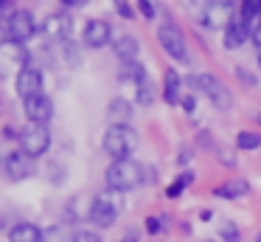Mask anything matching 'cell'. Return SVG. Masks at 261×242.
I'll use <instances>...</instances> for the list:
<instances>
[{
    "label": "cell",
    "mask_w": 261,
    "mask_h": 242,
    "mask_svg": "<svg viewBox=\"0 0 261 242\" xmlns=\"http://www.w3.org/2000/svg\"><path fill=\"white\" fill-rule=\"evenodd\" d=\"M115 31L113 26H110L107 20H98V17H93V20L85 23V28H82V42H85V48H107V45L115 42Z\"/></svg>",
    "instance_id": "cell-8"
},
{
    "label": "cell",
    "mask_w": 261,
    "mask_h": 242,
    "mask_svg": "<svg viewBox=\"0 0 261 242\" xmlns=\"http://www.w3.org/2000/svg\"><path fill=\"white\" fill-rule=\"evenodd\" d=\"M247 39H250V28H247V23L242 20V17H233L230 23H227V28H225V48L227 51H236V48H242V45H247Z\"/></svg>",
    "instance_id": "cell-14"
},
{
    "label": "cell",
    "mask_w": 261,
    "mask_h": 242,
    "mask_svg": "<svg viewBox=\"0 0 261 242\" xmlns=\"http://www.w3.org/2000/svg\"><path fill=\"white\" fill-rule=\"evenodd\" d=\"M135 101L141 107H146V104H152V101H154V82H152V79H143V82L135 87Z\"/></svg>",
    "instance_id": "cell-26"
},
{
    "label": "cell",
    "mask_w": 261,
    "mask_h": 242,
    "mask_svg": "<svg viewBox=\"0 0 261 242\" xmlns=\"http://www.w3.org/2000/svg\"><path fill=\"white\" fill-rule=\"evenodd\" d=\"M255 121H258V124H261V113H258V116H255Z\"/></svg>",
    "instance_id": "cell-42"
},
{
    "label": "cell",
    "mask_w": 261,
    "mask_h": 242,
    "mask_svg": "<svg viewBox=\"0 0 261 242\" xmlns=\"http://www.w3.org/2000/svg\"><path fill=\"white\" fill-rule=\"evenodd\" d=\"M261 14V0H242V9H239V17H242L244 23L253 20V17Z\"/></svg>",
    "instance_id": "cell-29"
},
{
    "label": "cell",
    "mask_w": 261,
    "mask_h": 242,
    "mask_svg": "<svg viewBox=\"0 0 261 242\" xmlns=\"http://www.w3.org/2000/svg\"><path fill=\"white\" fill-rule=\"evenodd\" d=\"M23 113L31 124H48L54 118V99L48 93H37L23 99Z\"/></svg>",
    "instance_id": "cell-12"
},
{
    "label": "cell",
    "mask_w": 261,
    "mask_h": 242,
    "mask_svg": "<svg viewBox=\"0 0 261 242\" xmlns=\"http://www.w3.org/2000/svg\"><path fill=\"white\" fill-rule=\"evenodd\" d=\"M163 101L166 104H180L182 101V79L174 68L163 73Z\"/></svg>",
    "instance_id": "cell-17"
},
{
    "label": "cell",
    "mask_w": 261,
    "mask_h": 242,
    "mask_svg": "<svg viewBox=\"0 0 261 242\" xmlns=\"http://www.w3.org/2000/svg\"><path fill=\"white\" fill-rule=\"evenodd\" d=\"M3 56H6V62H14L20 68L31 65V54L23 42H9V39H3Z\"/></svg>",
    "instance_id": "cell-21"
},
{
    "label": "cell",
    "mask_w": 261,
    "mask_h": 242,
    "mask_svg": "<svg viewBox=\"0 0 261 242\" xmlns=\"http://www.w3.org/2000/svg\"><path fill=\"white\" fill-rule=\"evenodd\" d=\"M239 225L233 223V219H222L219 223V239L222 242H239Z\"/></svg>",
    "instance_id": "cell-28"
},
{
    "label": "cell",
    "mask_w": 261,
    "mask_h": 242,
    "mask_svg": "<svg viewBox=\"0 0 261 242\" xmlns=\"http://www.w3.org/2000/svg\"><path fill=\"white\" fill-rule=\"evenodd\" d=\"M76 242H104V239L98 234V228H82L76 231Z\"/></svg>",
    "instance_id": "cell-33"
},
{
    "label": "cell",
    "mask_w": 261,
    "mask_h": 242,
    "mask_svg": "<svg viewBox=\"0 0 261 242\" xmlns=\"http://www.w3.org/2000/svg\"><path fill=\"white\" fill-rule=\"evenodd\" d=\"M20 149L25 155H31L34 161L45 155L51 149V129H48V124H31V127H25L20 133Z\"/></svg>",
    "instance_id": "cell-7"
},
{
    "label": "cell",
    "mask_w": 261,
    "mask_h": 242,
    "mask_svg": "<svg viewBox=\"0 0 261 242\" xmlns=\"http://www.w3.org/2000/svg\"><path fill=\"white\" fill-rule=\"evenodd\" d=\"M59 3H62L65 9H82V6H87L90 0H59Z\"/></svg>",
    "instance_id": "cell-37"
},
{
    "label": "cell",
    "mask_w": 261,
    "mask_h": 242,
    "mask_svg": "<svg viewBox=\"0 0 261 242\" xmlns=\"http://www.w3.org/2000/svg\"><path fill=\"white\" fill-rule=\"evenodd\" d=\"M180 104H182V110H186V113H194V96H182Z\"/></svg>",
    "instance_id": "cell-39"
},
{
    "label": "cell",
    "mask_w": 261,
    "mask_h": 242,
    "mask_svg": "<svg viewBox=\"0 0 261 242\" xmlns=\"http://www.w3.org/2000/svg\"><path fill=\"white\" fill-rule=\"evenodd\" d=\"M113 54L118 56L121 62H135L138 54H141V39L135 34H124L113 42Z\"/></svg>",
    "instance_id": "cell-15"
},
{
    "label": "cell",
    "mask_w": 261,
    "mask_h": 242,
    "mask_svg": "<svg viewBox=\"0 0 261 242\" xmlns=\"http://www.w3.org/2000/svg\"><path fill=\"white\" fill-rule=\"evenodd\" d=\"M40 34L51 42H68L73 34V17L70 14H48L40 26Z\"/></svg>",
    "instance_id": "cell-11"
},
{
    "label": "cell",
    "mask_w": 261,
    "mask_h": 242,
    "mask_svg": "<svg viewBox=\"0 0 261 242\" xmlns=\"http://www.w3.org/2000/svg\"><path fill=\"white\" fill-rule=\"evenodd\" d=\"M258 68H261V48H258Z\"/></svg>",
    "instance_id": "cell-41"
},
{
    "label": "cell",
    "mask_w": 261,
    "mask_h": 242,
    "mask_svg": "<svg viewBox=\"0 0 261 242\" xmlns=\"http://www.w3.org/2000/svg\"><path fill=\"white\" fill-rule=\"evenodd\" d=\"M115 11H118V17H124V20H135V11H132V6L126 3V0H113Z\"/></svg>",
    "instance_id": "cell-34"
},
{
    "label": "cell",
    "mask_w": 261,
    "mask_h": 242,
    "mask_svg": "<svg viewBox=\"0 0 261 242\" xmlns=\"http://www.w3.org/2000/svg\"><path fill=\"white\" fill-rule=\"evenodd\" d=\"M255 242H261V234H258V236H255Z\"/></svg>",
    "instance_id": "cell-43"
},
{
    "label": "cell",
    "mask_w": 261,
    "mask_h": 242,
    "mask_svg": "<svg viewBox=\"0 0 261 242\" xmlns=\"http://www.w3.org/2000/svg\"><path fill=\"white\" fill-rule=\"evenodd\" d=\"M121 242H138V234H132V231H126V234H124V239H121Z\"/></svg>",
    "instance_id": "cell-40"
},
{
    "label": "cell",
    "mask_w": 261,
    "mask_h": 242,
    "mask_svg": "<svg viewBox=\"0 0 261 242\" xmlns=\"http://www.w3.org/2000/svg\"><path fill=\"white\" fill-rule=\"evenodd\" d=\"M158 42H160V48H163L174 62H180V65H191V54H188L186 34L180 31L177 23L169 20V23H163V26L158 28Z\"/></svg>",
    "instance_id": "cell-5"
},
{
    "label": "cell",
    "mask_w": 261,
    "mask_h": 242,
    "mask_svg": "<svg viewBox=\"0 0 261 242\" xmlns=\"http://www.w3.org/2000/svg\"><path fill=\"white\" fill-rule=\"evenodd\" d=\"M121 82H129V84H141L143 79H149V73H146V68H143V62H121Z\"/></svg>",
    "instance_id": "cell-22"
},
{
    "label": "cell",
    "mask_w": 261,
    "mask_h": 242,
    "mask_svg": "<svg viewBox=\"0 0 261 242\" xmlns=\"http://www.w3.org/2000/svg\"><path fill=\"white\" fill-rule=\"evenodd\" d=\"M191 183H194V172H188V169H186V172L177 174V180L166 189V197H169V200H177V197H182V191H186Z\"/></svg>",
    "instance_id": "cell-24"
},
{
    "label": "cell",
    "mask_w": 261,
    "mask_h": 242,
    "mask_svg": "<svg viewBox=\"0 0 261 242\" xmlns=\"http://www.w3.org/2000/svg\"><path fill=\"white\" fill-rule=\"evenodd\" d=\"M3 31H6V39L9 42H31L34 39V34L40 31V26H37V17L31 9H14L12 14L6 17V26H3Z\"/></svg>",
    "instance_id": "cell-6"
},
{
    "label": "cell",
    "mask_w": 261,
    "mask_h": 242,
    "mask_svg": "<svg viewBox=\"0 0 261 242\" xmlns=\"http://www.w3.org/2000/svg\"><path fill=\"white\" fill-rule=\"evenodd\" d=\"M9 242H42V228H37L34 223H14L9 228Z\"/></svg>",
    "instance_id": "cell-18"
},
{
    "label": "cell",
    "mask_w": 261,
    "mask_h": 242,
    "mask_svg": "<svg viewBox=\"0 0 261 242\" xmlns=\"http://www.w3.org/2000/svg\"><path fill=\"white\" fill-rule=\"evenodd\" d=\"M247 191H250V183H247V180L230 178V180H225L222 186H216L214 194L219 197V200H239V197H247Z\"/></svg>",
    "instance_id": "cell-19"
},
{
    "label": "cell",
    "mask_w": 261,
    "mask_h": 242,
    "mask_svg": "<svg viewBox=\"0 0 261 242\" xmlns=\"http://www.w3.org/2000/svg\"><path fill=\"white\" fill-rule=\"evenodd\" d=\"M230 9H233V0H214V3L202 6V11H199V23H202L205 28H214V31H219V28L225 31L227 23L233 20Z\"/></svg>",
    "instance_id": "cell-9"
},
{
    "label": "cell",
    "mask_w": 261,
    "mask_h": 242,
    "mask_svg": "<svg viewBox=\"0 0 261 242\" xmlns=\"http://www.w3.org/2000/svg\"><path fill=\"white\" fill-rule=\"evenodd\" d=\"M104 180H107V186L115 191H129V189H135V186L146 183V166L132 161V158L110 161L107 172H104Z\"/></svg>",
    "instance_id": "cell-1"
},
{
    "label": "cell",
    "mask_w": 261,
    "mask_h": 242,
    "mask_svg": "<svg viewBox=\"0 0 261 242\" xmlns=\"http://www.w3.org/2000/svg\"><path fill=\"white\" fill-rule=\"evenodd\" d=\"M169 225H171V217H169V214H163V211H160V214H152V217H146V231H149V234H154V236L163 234Z\"/></svg>",
    "instance_id": "cell-27"
},
{
    "label": "cell",
    "mask_w": 261,
    "mask_h": 242,
    "mask_svg": "<svg viewBox=\"0 0 261 242\" xmlns=\"http://www.w3.org/2000/svg\"><path fill=\"white\" fill-rule=\"evenodd\" d=\"M14 87H17V93L23 96V99L42 93V71H40V68H34V65L20 68L17 79H14Z\"/></svg>",
    "instance_id": "cell-13"
},
{
    "label": "cell",
    "mask_w": 261,
    "mask_h": 242,
    "mask_svg": "<svg viewBox=\"0 0 261 242\" xmlns=\"http://www.w3.org/2000/svg\"><path fill=\"white\" fill-rule=\"evenodd\" d=\"M216 158H219L222 163H227V166H236V155H230V149H222V146H216Z\"/></svg>",
    "instance_id": "cell-36"
},
{
    "label": "cell",
    "mask_w": 261,
    "mask_h": 242,
    "mask_svg": "<svg viewBox=\"0 0 261 242\" xmlns=\"http://www.w3.org/2000/svg\"><path fill=\"white\" fill-rule=\"evenodd\" d=\"M3 172H6L9 180H25L37 172V163H34V158L25 155L23 149L6 152V158H3Z\"/></svg>",
    "instance_id": "cell-10"
},
{
    "label": "cell",
    "mask_w": 261,
    "mask_h": 242,
    "mask_svg": "<svg viewBox=\"0 0 261 242\" xmlns=\"http://www.w3.org/2000/svg\"><path fill=\"white\" fill-rule=\"evenodd\" d=\"M132 116H135V104H132L129 99H121V96H115V99L107 104V118H110V124H129Z\"/></svg>",
    "instance_id": "cell-16"
},
{
    "label": "cell",
    "mask_w": 261,
    "mask_h": 242,
    "mask_svg": "<svg viewBox=\"0 0 261 242\" xmlns=\"http://www.w3.org/2000/svg\"><path fill=\"white\" fill-rule=\"evenodd\" d=\"M236 146L242 152H253V149H261V133H253V129H242L236 135Z\"/></svg>",
    "instance_id": "cell-25"
},
{
    "label": "cell",
    "mask_w": 261,
    "mask_h": 242,
    "mask_svg": "<svg viewBox=\"0 0 261 242\" xmlns=\"http://www.w3.org/2000/svg\"><path fill=\"white\" fill-rule=\"evenodd\" d=\"M45 174H48V180H51L54 186H59L65 180V166L54 161V163H48V166H45Z\"/></svg>",
    "instance_id": "cell-30"
},
{
    "label": "cell",
    "mask_w": 261,
    "mask_h": 242,
    "mask_svg": "<svg viewBox=\"0 0 261 242\" xmlns=\"http://www.w3.org/2000/svg\"><path fill=\"white\" fill-rule=\"evenodd\" d=\"M138 146V133L129 127V124H110L107 133L101 138V149L107 152L113 161H124V158H132Z\"/></svg>",
    "instance_id": "cell-3"
},
{
    "label": "cell",
    "mask_w": 261,
    "mask_h": 242,
    "mask_svg": "<svg viewBox=\"0 0 261 242\" xmlns=\"http://www.w3.org/2000/svg\"><path fill=\"white\" fill-rule=\"evenodd\" d=\"M42 242H76V231H70L68 223H57L42 231Z\"/></svg>",
    "instance_id": "cell-23"
},
{
    "label": "cell",
    "mask_w": 261,
    "mask_h": 242,
    "mask_svg": "<svg viewBox=\"0 0 261 242\" xmlns=\"http://www.w3.org/2000/svg\"><path fill=\"white\" fill-rule=\"evenodd\" d=\"M236 79L244 87H258V76H255L253 71H247V68H236Z\"/></svg>",
    "instance_id": "cell-32"
},
{
    "label": "cell",
    "mask_w": 261,
    "mask_h": 242,
    "mask_svg": "<svg viewBox=\"0 0 261 242\" xmlns=\"http://www.w3.org/2000/svg\"><path fill=\"white\" fill-rule=\"evenodd\" d=\"M90 203L93 200H87L85 194H76V197H70V203L65 206V223H82V219H87L90 217Z\"/></svg>",
    "instance_id": "cell-20"
},
{
    "label": "cell",
    "mask_w": 261,
    "mask_h": 242,
    "mask_svg": "<svg viewBox=\"0 0 261 242\" xmlns=\"http://www.w3.org/2000/svg\"><path fill=\"white\" fill-rule=\"evenodd\" d=\"M247 28H250V42H253L255 48H261V14L253 17V20H247Z\"/></svg>",
    "instance_id": "cell-31"
},
{
    "label": "cell",
    "mask_w": 261,
    "mask_h": 242,
    "mask_svg": "<svg viewBox=\"0 0 261 242\" xmlns=\"http://www.w3.org/2000/svg\"><path fill=\"white\" fill-rule=\"evenodd\" d=\"M191 149H180V152H177V163H191Z\"/></svg>",
    "instance_id": "cell-38"
},
{
    "label": "cell",
    "mask_w": 261,
    "mask_h": 242,
    "mask_svg": "<svg viewBox=\"0 0 261 242\" xmlns=\"http://www.w3.org/2000/svg\"><path fill=\"white\" fill-rule=\"evenodd\" d=\"M186 82L191 84L197 93H202L216 110H222V113L233 110V93L219 76H214V73H194V76H188Z\"/></svg>",
    "instance_id": "cell-2"
},
{
    "label": "cell",
    "mask_w": 261,
    "mask_h": 242,
    "mask_svg": "<svg viewBox=\"0 0 261 242\" xmlns=\"http://www.w3.org/2000/svg\"><path fill=\"white\" fill-rule=\"evenodd\" d=\"M121 211H124V200L118 197V191H115V189L101 191V194L93 197L87 223H90L93 228H113L115 219L121 217Z\"/></svg>",
    "instance_id": "cell-4"
},
{
    "label": "cell",
    "mask_w": 261,
    "mask_h": 242,
    "mask_svg": "<svg viewBox=\"0 0 261 242\" xmlns=\"http://www.w3.org/2000/svg\"><path fill=\"white\" fill-rule=\"evenodd\" d=\"M138 9H141V14L146 17V20H154V6H152V0H138Z\"/></svg>",
    "instance_id": "cell-35"
}]
</instances>
